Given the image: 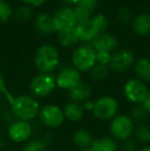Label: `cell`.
<instances>
[{
  "instance_id": "cell-11",
  "label": "cell",
  "mask_w": 150,
  "mask_h": 151,
  "mask_svg": "<svg viewBox=\"0 0 150 151\" xmlns=\"http://www.w3.org/2000/svg\"><path fill=\"white\" fill-rule=\"evenodd\" d=\"M135 62L136 60H135L134 52L126 48H120L112 54L109 69L112 72L121 74L134 67Z\"/></svg>"
},
{
  "instance_id": "cell-22",
  "label": "cell",
  "mask_w": 150,
  "mask_h": 151,
  "mask_svg": "<svg viewBox=\"0 0 150 151\" xmlns=\"http://www.w3.org/2000/svg\"><path fill=\"white\" fill-rule=\"evenodd\" d=\"M58 42L61 46L65 48H70L75 46L79 42L75 28L58 32Z\"/></svg>"
},
{
  "instance_id": "cell-5",
  "label": "cell",
  "mask_w": 150,
  "mask_h": 151,
  "mask_svg": "<svg viewBox=\"0 0 150 151\" xmlns=\"http://www.w3.org/2000/svg\"><path fill=\"white\" fill-rule=\"evenodd\" d=\"M97 52L90 44L83 43L77 46L71 55V65L81 72H90L96 65Z\"/></svg>"
},
{
  "instance_id": "cell-41",
  "label": "cell",
  "mask_w": 150,
  "mask_h": 151,
  "mask_svg": "<svg viewBox=\"0 0 150 151\" xmlns=\"http://www.w3.org/2000/svg\"><path fill=\"white\" fill-rule=\"evenodd\" d=\"M5 151H21V150L17 149V148H8V149H6Z\"/></svg>"
},
{
  "instance_id": "cell-8",
  "label": "cell",
  "mask_w": 150,
  "mask_h": 151,
  "mask_svg": "<svg viewBox=\"0 0 150 151\" xmlns=\"http://www.w3.org/2000/svg\"><path fill=\"white\" fill-rule=\"evenodd\" d=\"M7 138L10 142L16 144H25L34 134V127L29 121L16 119L7 125Z\"/></svg>"
},
{
  "instance_id": "cell-4",
  "label": "cell",
  "mask_w": 150,
  "mask_h": 151,
  "mask_svg": "<svg viewBox=\"0 0 150 151\" xmlns=\"http://www.w3.org/2000/svg\"><path fill=\"white\" fill-rule=\"evenodd\" d=\"M119 112V103L116 98L110 95H104L94 101L93 115L101 121H110Z\"/></svg>"
},
{
  "instance_id": "cell-2",
  "label": "cell",
  "mask_w": 150,
  "mask_h": 151,
  "mask_svg": "<svg viewBox=\"0 0 150 151\" xmlns=\"http://www.w3.org/2000/svg\"><path fill=\"white\" fill-rule=\"evenodd\" d=\"M33 63L38 73L52 74L60 67V52L52 44H42L35 52Z\"/></svg>"
},
{
  "instance_id": "cell-38",
  "label": "cell",
  "mask_w": 150,
  "mask_h": 151,
  "mask_svg": "<svg viewBox=\"0 0 150 151\" xmlns=\"http://www.w3.org/2000/svg\"><path fill=\"white\" fill-rule=\"evenodd\" d=\"M143 106L145 107V109L148 111V113L150 114V100L148 99H146L144 102H143Z\"/></svg>"
},
{
  "instance_id": "cell-44",
  "label": "cell",
  "mask_w": 150,
  "mask_h": 151,
  "mask_svg": "<svg viewBox=\"0 0 150 151\" xmlns=\"http://www.w3.org/2000/svg\"><path fill=\"white\" fill-rule=\"evenodd\" d=\"M149 119H150V117H149Z\"/></svg>"
},
{
  "instance_id": "cell-29",
  "label": "cell",
  "mask_w": 150,
  "mask_h": 151,
  "mask_svg": "<svg viewBox=\"0 0 150 151\" xmlns=\"http://www.w3.org/2000/svg\"><path fill=\"white\" fill-rule=\"evenodd\" d=\"M116 18L122 24H128V23H132L134 20L132 10L126 6H121L118 8L116 12Z\"/></svg>"
},
{
  "instance_id": "cell-10",
  "label": "cell",
  "mask_w": 150,
  "mask_h": 151,
  "mask_svg": "<svg viewBox=\"0 0 150 151\" xmlns=\"http://www.w3.org/2000/svg\"><path fill=\"white\" fill-rule=\"evenodd\" d=\"M55 78L57 88L62 91H69L81 82V73L72 65H60L59 72Z\"/></svg>"
},
{
  "instance_id": "cell-32",
  "label": "cell",
  "mask_w": 150,
  "mask_h": 151,
  "mask_svg": "<svg viewBox=\"0 0 150 151\" xmlns=\"http://www.w3.org/2000/svg\"><path fill=\"white\" fill-rule=\"evenodd\" d=\"M119 147L118 151H138L139 144L135 141L134 138H130L128 140H124L122 142H119Z\"/></svg>"
},
{
  "instance_id": "cell-17",
  "label": "cell",
  "mask_w": 150,
  "mask_h": 151,
  "mask_svg": "<svg viewBox=\"0 0 150 151\" xmlns=\"http://www.w3.org/2000/svg\"><path fill=\"white\" fill-rule=\"evenodd\" d=\"M63 112H64L65 120L72 123L81 121L86 113L81 104L74 103V102L71 101L65 104V106L63 107Z\"/></svg>"
},
{
  "instance_id": "cell-15",
  "label": "cell",
  "mask_w": 150,
  "mask_h": 151,
  "mask_svg": "<svg viewBox=\"0 0 150 151\" xmlns=\"http://www.w3.org/2000/svg\"><path fill=\"white\" fill-rule=\"evenodd\" d=\"M34 27L42 36H48L56 31L54 19L47 12H39L34 19Z\"/></svg>"
},
{
  "instance_id": "cell-1",
  "label": "cell",
  "mask_w": 150,
  "mask_h": 151,
  "mask_svg": "<svg viewBox=\"0 0 150 151\" xmlns=\"http://www.w3.org/2000/svg\"><path fill=\"white\" fill-rule=\"evenodd\" d=\"M5 95L7 96L10 110L17 119L29 122L37 119L41 106L38 100L35 99L33 96H31L30 93H21L14 97H9L6 91Z\"/></svg>"
},
{
  "instance_id": "cell-37",
  "label": "cell",
  "mask_w": 150,
  "mask_h": 151,
  "mask_svg": "<svg viewBox=\"0 0 150 151\" xmlns=\"http://www.w3.org/2000/svg\"><path fill=\"white\" fill-rule=\"evenodd\" d=\"M8 144H9V140L1 138V139H0V151H5L6 149H8V148H9Z\"/></svg>"
},
{
  "instance_id": "cell-40",
  "label": "cell",
  "mask_w": 150,
  "mask_h": 151,
  "mask_svg": "<svg viewBox=\"0 0 150 151\" xmlns=\"http://www.w3.org/2000/svg\"><path fill=\"white\" fill-rule=\"evenodd\" d=\"M138 151H150V145L147 146H142L138 149Z\"/></svg>"
},
{
  "instance_id": "cell-7",
  "label": "cell",
  "mask_w": 150,
  "mask_h": 151,
  "mask_svg": "<svg viewBox=\"0 0 150 151\" xmlns=\"http://www.w3.org/2000/svg\"><path fill=\"white\" fill-rule=\"evenodd\" d=\"M37 118L40 124L48 129H57L65 122L63 108L57 104H45L41 106Z\"/></svg>"
},
{
  "instance_id": "cell-28",
  "label": "cell",
  "mask_w": 150,
  "mask_h": 151,
  "mask_svg": "<svg viewBox=\"0 0 150 151\" xmlns=\"http://www.w3.org/2000/svg\"><path fill=\"white\" fill-rule=\"evenodd\" d=\"M92 23L94 24L96 30L98 31V33H103V32H106L107 28L109 26V20L105 14H99L96 16L92 17L90 19Z\"/></svg>"
},
{
  "instance_id": "cell-36",
  "label": "cell",
  "mask_w": 150,
  "mask_h": 151,
  "mask_svg": "<svg viewBox=\"0 0 150 151\" xmlns=\"http://www.w3.org/2000/svg\"><path fill=\"white\" fill-rule=\"evenodd\" d=\"M81 105L85 112H92L93 108H94V101H93V100H88V101H85L84 103H82Z\"/></svg>"
},
{
  "instance_id": "cell-20",
  "label": "cell",
  "mask_w": 150,
  "mask_h": 151,
  "mask_svg": "<svg viewBox=\"0 0 150 151\" xmlns=\"http://www.w3.org/2000/svg\"><path fill=\"white\" fill-rule=\"evenodd\" d=\"M119 144L111 136L95 138L90 149L93 151H118Z\"/></svg>"
},
{
  "instance_id": "cell-24",
  "label": "cell",
  "mask_w": 150,
  "mask_h": 151,
  "mask_svg": "<svg viewBox=\"0 0 150 151\" xmlns=\"http://www.w3.org/2000/svg\"><path fill=\"white\" fill-rule=\"evenodd\" d=\"M128 115L133 119L135 123L137 124H141V123H145L146 120L150 117V114L148 113L143 104H138V105H133L131 108V111Z\"/></svg>"
},
{
  "instance_id": "cell-12",
  "label": "cell",
  "mask_w": 150,
  "mask_h": 151,
  "mask_svg": "<svg viewBox=\"0 0 150 151\" xmlns=\"http://www.w3.org/2000/svg\"><path fill=\"white\" fill-rule=\"evenodd\" d=\"M52 19H54L55 28H56L57 32L75 28L76 24H77L74 10L72 7H69V6H64V7L58 9L52 16Z\"/></svg>"
},
{
  "instance_id": "cell-34",
  "label": "cell",
  "mask_w": 150,
  "mask_h": 151,
  "mask_svg": "<svg viewBox=\"0 0 150 151\" xmlns=\"http://www.w3.org/2000/svg\"><path fill=\"white\" fill-rule=\"evenodd\" d=\"M78 4L81 5L82 7L86 8L88 10H90V12H94L98 7L99 0H81Z\"/></svg>"
},
{
  "instance_id": "cell-9",
  "label": "cell",
  "mask_w": 150,
  "mask_h": 151,
  "mask_svg": "<svg viewBox=\"0 0 150 151\" xmlns=\"http://www.w3.org/2000/svg\"><path fill=\"white\" fill-rule=\"evenodd\" d=\"M148 86L138 78H131L123 86V96L128 103L133 105L143 104L148 96Z\"/></svg>"
},
{
  "instance_id": "cell-23",
  "label": "cell",
  "mask_w": 150,
  "mask_h": 151,
  "mask_svg": "<svg viewBox=\"0 0 150 151\" xmlns=\"http://www.w3.org/2000/svg\"><path fill=\"white\" fill-rule=\"evenodd\" d=\"M133 138L137 143L142 146L150 145V124L146 122L137 124Z\"/></svg>"
},
{
  "instance_id": "cell-27",
  "label": "cell",
  "mask_w": 150,
  "mask_h": 151,
  "mask_svg": "<svg viewBox=\"0 0 150 151\" xmlns=\"http://www.w3.org/2000/svg\"><path fill=\"white\" fill-rule=\"evenodd\" d=\"M12 16L17 19V20L21 21V22H27L29 21L33 16V12H32V8L28 5H23L19 6L14 12H12Z\"/></svg>"
},
{
  "instance_id": "cell-19",
  "label": "cell",
  "mask_w": 150,
  "mask_h": 151,
  "mask_svg": "<svg viewBox=\"0 0 150 151\" xmlns=\"http://www.w3.org/2000/svg\"><path fill=\"white\" fill-rule=\"evenodd\" d=\"M133 31L139 36L150 35V14L143 12L135 17L132 22Z\"/></svg>"
},
{
  "instance_id": "cell-35",
  "label": "cell",
  "mask_w": 150,
  "mask_h": 151,
  "mask_svg": "<svg viewBox=\"0 0 150 151\" xmlns=\"http://www.w3.org/2000/svg\"><path fill=\"white\" fill-rule=\"evenodd\" d=\"M25 5H28L30 7H39L42 4H44V2L46 0H21Z\"/></svg>"
},
{
  "instance_id": "cell-14",
  "label": "cell",
  "mask_w": 150,
  "mask_h": 151,
  "mask_svg": "<svg viewBox=\"0 0 150 151\" xmlns=\"http://www.w3.org/2000/svg\"><path fill=\"white\" fill-rule=\"evenodd\" d=\"M94 140L95 137L92 132L88 129H84V127H80V129L74 131L72 134V137H71V141H72L73 145L78 150L90 148Z\"/></svg>"
},
{
  "instance_id": "cell-30",
  "label": "cell",
  "mask_w": 150,
  "mask_h": 151,
  "mask_svg": "<svg viewBox=\"0 0 150 151\" xmlns=\"http://www.w3.org/2000/svg\"><path fill=\"white\" fill-rule=\"evenodd\" d=\"M12 17V9L5 0H0V24L8 22Z\"/></svg>"
},
{
  "instance_id": "cell-25",
  "label": "cell",
  "mask_w": 150,
  "mask_h": 151,
  "mask_svg": "<svg viewBox=\"0 0 150 151\" xmlns=\"http://www.w3.org/2000/svg\"><path fill=\"white\" fill-rule=\"evenodd\" d=\"M109 73H110V69H109L108 66L96 64V65L90 69V76L95 81H103V80H105L108 77Z\"/></svg>"
},
{
  "instance_id": "cell-16",
  "label": "cell",
  "mask_w": 150,
  "mask_h": 151,
  "mask_svg": "<svg viewBox=\"0 0 150 151\" xmlns=\"http://www.w3.org/2000/svg\"><path fill=\"white\" fill-rule=\"evenodd\" d=\"M93 95V88L88 82L81 81L75 88L68 91V98L71 102L82 104L88 100H90Z\"/></svg>"
},
{
  "instance_id": "cell-13",
  "label": "cell",
  "mask_w": 150,
  "mask_h": 151,
  "mask_svg": "<svg viewBox=\"0 0 150 151\" xmlns=\"http://www.w3.org/2000/svg\"><path fill=\"white\" fill-rule=\"evenodd\" d=\"M90 45L95 48L96 52H111L115 50L118 45V39L113 34L108 32H103L99 33L94 38Z\"/></svg>"
},
{
  "instance_id": "cell-21",
  "label": "cell",
  "mask_w": 150,
  "mask_h": 151,
  "mask_svg": "<svg viewBox=\"0 0 150 151\" xmlns=\"http://www.w3.org/2000/svg\"><path fill=\"white\" fill-rule=\"evenodd\" d=\"M133 69H134L136 78L145 83L150 82V58L143 57V58L138 59L135 62Z\"/></svg>"
},
{
  "instance_id": "cell-26",
  "label": "cell",
  "mask_w": 150,
  "mask_h": 151,
  "mask_svg": "<svg viewBox=\"0 0 150 151\" xmlns=\"http://www.w3.org/2000/svg\"><path fill=\"white\" fill-rule=\"evenodd\" d=\"M21 151H47V144L41 138H32L23 145Z\"/></svg>"
},
{
  "instance_id": "cell-6",
  "label": "cell",
  "mask_w": 150,
  "mask_h": 151,
  "mask_svg": "<svg viewBox=\"0 0 150 151\" xmlns=\"http://www.w3.org/2000/svg\"><path fill=\"white\" fill-rule=\"evenodd\" d=\"M56 88V78L52 74L38 73L29 83L30 95L37 100L47 98L54 93Z\"/></svg>"
},
{
  "instance_id": "cell-39",
  "label": "cell",
  "mask_w": 150,
  "mask_h": 151,
  "mask_svg": "<svg viewBox=\"0 0 150 151\" xmlns=\"http://www.w3.org/2000/svg\"><path fill=\"white\" fill-rule=\"evenodd\" d=\"M63 1H65L66 3H68V4H73V5H77L78 3H79L81 0H63Z\"/></svg>"
},
{
  "instance_id": "cell-42",
  "label": "cell",
  "mask_w": 150,
  "mask_h": 151,
  "mask_svg": "<svg viewBox=\"0 0 150 151\" xmlns=\"http://www.w3.org/2000/svg\"><path fill=\"white\" fill-rule=\"evenodd\" d=\"M147 99L150 100V88H148V96H147Z\"/></svg>"
},
{
  "instance_id": "cell-43",
  "label": "cell",
  "mask_w": 150,
  "mask_h": 151,
  "mask_svg": "<svg viewBox=\"0 0 150 151\" xmlns=\"http://www.w3.org/2000/svg\"><path fill=\"white\" fill-rule=\"evenodd\" d=\"M78 151H93L90 148H88V149H82V150H78Z\"/></svg>"
},
{
  "instance_id": "cell-33",
  "label": "cell",
  "mask_w": 150,
  "mask_h": 151,
  "mask_svg": "<svg viewBox=\"0 0 150 151\" xmlns=\"http://www.w3.org/2000/svg\"><path fill=\"white\" fill-rule=\"evenodd\" d=\"M112 58V54L109 52H97L96 55V63L100 64V65L108 66L111 62Z\"/></svg>"
},
{
  "instance_id": "cell-3",
  "label": "cell",
  "mask_w": 150,
  "mask_h": 151,
  "mask_svg": "<svg viewBox=\"0 0 150 151\" xmlns=\"http://www.w3.org/2000/svg\"><path fill=\"white\" fill-rule=\"evenodd\" d=\"M135 127L136 123L128 114L118 113L109 121V134L118 143L133 138Z\"/></svg>"
},
{
  "instance_id": "cell-18",
  "label": "cell",
  "mask_w": 150,
  "mask_h": 151,
  "mask_svg": "<svg viewBox=\"0 0 150 151\" xmlns=\"http://www.w3.org/2000/svg\"><path fill=\"white\" fill-rule=\"evenodd\" d=\"M75 31L79 41H82L84 43L92 42L94 38L99 34L90 20L86 22L77 23L75 26Z\"/></svg>"
},
{
  "instance_id": "cell-31",
  "label": "cell",
  "mask_w": 150,
  "mask_h": 151,
  "mask_svg": "<svg viewBox=\"0 0 150 151\" xmlns=\"http://www.w3.org/2000/svg\"><path fill=\"white\" fill-rule=\"evenodd\" d=\"M74 10V14L77 23H82V22H86V21H90L92 19V14L90 10H88L86 8L82 7L81 5L77 4L73 7Z\"/></svg>"
}]
</instances>
